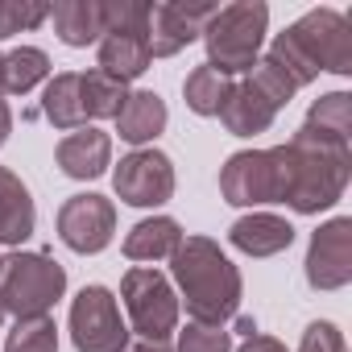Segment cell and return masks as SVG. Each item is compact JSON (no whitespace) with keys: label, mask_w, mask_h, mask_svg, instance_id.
<instances>
[{"label":"cell","mask_w":352,"mask_h":352,"mask_svg":"<svg viewBox=\"0 0 352 352\" xmlns=\"http://www.w3.org/2000/svg\"><path fill=\"white\" fill-rule=\"evenodd\" d=\"M50 21L67 46H91L108 34V0H58Z\"/></svg>","instance_id":"obj_17"},{"label":"cell","mask_w":352,"mask_h":352,"mask_svg":"<svg viewBox=\"0 0 352 352\" xmlns=\"http://www.w3.org/2000/svg\"><path fill=\"white\" fill-rule=\"evenodd\" d=\"M274 116H278V108L261 96V87L249 75L245 79H232L228 100L220 108V120H224V129L232 137H257V133H265L274 124Z\"/></svg>","instance_id":"obj_14"},{"label":"cell","mask_w":352,"mask_h":352,"mask_svg":"<svg viewBox=\"0 0 352 352\" xmlns=\"http://www.w3.org/2000/svg\"><path fill=\"white\" fill-rule=\"evenodd\" d=\"M307 282L315 290H344L352 282V220H327L307 249Z\"/></svg>","instance_id":"obj_11"},{"label":"cell","mask_w":352,"mask_h":352,"mask_svg":"<svg viewBox=\"0 0 352 352\" xmlns=\"http://www.w3.org/2000/svg\"><path fill=\"white\" fill-rule=\"evenodd\" d=\"M183 228H179V220H170V216H149V220H141V224H133L129 228V236H124V257L129 261H166V257H174V249L183 245Z\"/></svg>","instance_id":"obj_20"},{"label":"cell","mask_w":352,"mask_h":352,"mask_svg":"<svg viewBox=\"0 0 352 352\" xmlns=\"http://www.w3.org/2000/svg\"><path fill=\"white\" fill-rule=\"evenodd\" d=\"M149 63H153V58H149L145 30H108V34L100 38V67H96V71H104V75L129 83V79L145 75Z\"/></svg>","instance_id":"obj_18"},{"label":"cell","mask_w":352,"mask_h":352,"mask_svg":"<svg viewBox=\"0 0 352 352\" xmlns=\"http://www.w3.org/2000/svg\"><path fill=\"white\" fill-rule=\"evenodd\" d=\"M112 232H116V208L112 199L104 195H71L63 208H58V241L75 253H100L112 245Z\"/></svg>","instance_id":"obj_10"},{"label":"cell","mask_w":352,"mask_h":352,"mask_svg":"<svg viewBox=\"0 0 352 352\" xmlns=\"http://www.w3.org/2000/svg\"><path fill=\"white\" fill-rule=\"evenodd\" d=\"M179 352H232V331L224 323H187L179 331Z\"/></svg>","instance_id":"obj_28"},{"label":"cell","mask_w":352,"mask_h":352,"mask_svg":"<svg viewBox=\"0 0 352 352\" xmlns=\"http://www.w3.org/2000/svg\"><path fill=\"white\" fill-rule=\"evenodd\" d=\"M232 336H241V340H249V336H257V323H253L249 315H236V323H232Z\"/></svg>","instance_id":"obj_31"},{"label":"cell","mask_w":352,"mask_h":352,"mask_svg":"<svg viewBox=\"0 0 352 352\" xmlns=\"http://www.w3.org/2000/svg\"><path fill=\"white\" fill-rule=\"evenodd\" d=\"M42 112H46V120H50L54 129H63V133H75V129L87 124V116H83V87H79V75H75V71H63V75H54V79L46 83V91H42Z\"/></svg>","instance_id":"obj_21"},{"label":"cell","mask_w":352,"mask_h":352,"mask_svg":"<svg viewBox=\"0 0 352 352\" xmlns=\"http://www.w3.org/2000/svg\"><path fill=\"white\" fill-rule=\"evenodd\" d=\"M298 352H348V344H344V336H340V327H336V323L315 319V323L302 331Z\"/></svg>","instance_id":"obj_29"},{"label":"cell","mask_w":352,"mask_h":352,"mask_svg":"<svg viewBox=\"0 0 352 352\" xmlns=\"http://www.w3.org/2000/svg\"><path fill=\"white\" fill-rule=\"evenodd\" d=\"M46 17H50V5H42V0H0V38L34 30Z\"/></svg>","instance_id":"obj_27"},{"label":"cell","mask_w":352,"mask_h":352,"mask_svg":"<svg viewBox=\"0 0 352 352\" xmlns=\"http://www.w3.org/2000/svg\"><path fill=\"white\" fill-rule=\"evenodd\" d=\"M46 75H50L46 50H38V46H17L13 54H5V91H9V96L34 91Z\"/></svg>","instance_id":"obj_24"},{"label":"cell","mask_w":352,"mask_h":352,"mask_svg":"<svg viewBox=\"0 0 352 352\" xmlns=\"http://www.w3.org/2000/svg\"><path fill=\"white\" fill-rule=\"evenodd\" d=\"M228 87H232V79H228L224 71H216L212 63H204V67H195V71L187 75L183 96H187V108H191V112H199V116H220V108H224V100H228Z\"/></svg>","instance_id":"obj_23"},{"label":"cell","mask_w":352,"mask_h":352,"mask_svg":"<svg viewBox=\"0 0 352 352\" xmlns=\"http://www.w3.org/2000/svg\"><path fill=\"white\" fill-rule=\"evenodd\" d=\"M174 282L195 323H228L241 307V270L212 236H183L170 257Z\"/></svg>","instance_id":"obj_2"},{"label":"cell","mask_w":352,"mask_h":352,"mask_svg":"<svg viewBox=\"0 0 352 352\" xmlns=\"http://www.w3.org/2000/svg\"><path fill=\"white\" fill-rule=\"evenodd\" d=\"M120 302H124L129 323L141 340L166 344L170 331L179 327V294H174L170 278L153 265H133L120 278Z\"/></svg>","instance_id":"obj_7"},{"label":"cell","mask_w":352,"mask_h":352,"mask_svg":"<svg viewBox=\"0 0 352 352\" xmlns=\"http://www.w3.org/2000/svg\"><path fill=\"white\" fill-rule=\"evenodd\" d=\"M290 149V187H286V208H294L298 216H315L323 208H331L352 174V149L340 137L315 133L307 124H298V133L286 141Z\"/></svg>","instance_id":"obj_3"},{"label":"cell","mask_w":352,"mask_h":352,"mask_svg":"<svg viewBox=\"0 0 352 352\" xmlns=\"http://www.w3.org/2000/svg\"><path fill=\"white\" fill-rule=\"evenodd\" d=\"M0 96H5V54H0Z\"/></svg>","instance_id":"obj_34"},{"label":"cell","mask_w":352,"mask_h":352,"mask_svg":"<svg viewBox=\"0 0 352 352\" xmlns=\"http://www.w3.org/2000/svg\"><path fill=\"white\" fill-rule=\"evenodd\" d=\"M228 241L249 257H278L294 245V224L274 212H249L228 228Z\"/></svg>","instance_id":"obj_15"},{"label":"cell","mask_w":352,"mask_h":352,"mask_svg":"<svg viewBox=\"0 0 352 352\" xmlns=\"http://www.w3.org/2000/svg\"><path fill=\"white\" fill-rule=\"evenodd\" d=\"M290 187V149H241L220 170V195L232 208H257V204H282Z\"/></svg>","instance_id":"obj_6"},{"label":"cell","mask_w":352,"mask_h":352,"mask_svg":"<svg viewBox=\"0 0 352 352\" xmlns=\"http://www.w3.org/2000/svg\"><path fill=\"white\" fill-rule=\"evenodd\" d=\"M265 58L294 83V91L307 87L319 71L348 75L352 71V21L336 9H311L286 34L274 38Z\"/></svg>","instance_id":"obj_1"},{"label":"cell","mask_w":352,"mask_h":352,"mask_svg":"<svg viewBox=\"0 0 352 352\" xmlns=\"http://www.w3.org/2000/svg\"><path fill=\"white\" fill-rule=\"evenodd\" d=\"M79 87H83V116L87 120H116V112L129 100V83H120L104 71L79 75Z\"/></svg>","instance_id":"obj_22"},{"label":"cell","mask_w":352,"mask_h":352,"mask_svg":"<svg viewBox=\"0 0 352 352\" xmlns=\"http://www.w3.org/2000/svg\"><path fill=\"white\" fill-rule=\"evenodd\" d=\"M9 129H13V112H9V104L0 100V145L9 141Z\"/></svg>","instance_id":"obj_32"},{"label":"cell","mask_w":352,"mask_h":352,"mask_svg":"<svg viewBox=\"0 0 352 352\" xmlns=\"http://www.w3.org/2000/svg\"><path fill=\"white\" fill-rule=\"evenodd\" d=\"M0 323H5V307H0Z\"/></svg>","instance_id":"obj_35"},{"label":"cell","mask_w":352,"mask_h":352,"mask_svg":"<svg viewBox=\"0 0 352 352\" xmlns=\"http://www.w3.org/2000/svg\"><path fill=\"white\" fill-rule=\"evenodd\" d=\"M54 162H58V170L67 179H100L108 170V162H112V137L104 129L83 124V129H75V133H67L58 141Z\"/></svg>","instance_id":"obj_13"},{"label":"cell","mask_w":352,"mask_h":352,"mask_svg":"<svg viewBox=\"0 0 352 352\" xmlns=\"http://www.w3.org/2000/svg\"><path fill=\"white\" fill-rule=\"evenodd\" d=\"M5 352H58V327L50 315H30V319H17L9 340H5Z\"/></svg>","instance_id":"obj_26"},{"label":"cell","mask_w":352,"mask_h":352,"mask_svg":"<svg viewBox=\"0 0 352 352\" xmlns=\"http://www.w3.org/2000/svg\"><path fill=\"white\" fill-rule=\"evenodd\" d=\"M236 352H286V344L274 336H249V340H241Z\"/></svg>","instance_id":"obj_30"},{"label":"cell","mask_w":352,"mask_h":352,"mask_svg":"<svg viewBox=\"0 0 352 352\" xmlns=\"http://www.w3.org/2000/svg\"><path fill=\"white\" fill-rule=\"evenodd\" d=\"M166 120H170V112H166V100L157 91H129L124 108L116 112V133H120V141L145 149L166 129Z\"/></svg>","instance_id":"obj_19"},{"label":"cell","mask_w":352,"mask_h":352,"mask_svg":"<svg viewBox=\"0 0 352 352\" xmlns=\"http://www.w3.org/2000/svg\"><path fill=\"white\" fill-rule=\"evenodd\" d=\"M71 340L79 352H124L129 323L108 286H83L71 302Z\"/></svg>","instance_id":"obj_8"},{"label":"cell","mask_w":352,"mask_h":352,"mask_svg":"<svg viewBox=\"0 0 352 352\" xmlns=\"http://www.w3.org/2000/svg\"><path fill=\"white\" fill-rule=\"evenodd\" d=\"M0 265H5V257H0Z\"/></svg>","instance_id":"obj_36"},{"label":"cell","mask_w":352,"mask_h":352,"mask_svg":"<svg viewBox=\"0 0 352 352\" xmlns=\"http://www.w3.org/2000/svg\"><path fill=\"white\" fill-rule=\"evenodd\" d=\"M216 5H149V58H174L195 38H204V25L212 21Z\"/></svg>","instance_id":"obj_12"},{"label":"cell","mask_w":352,"mask_h":352,"mask_svg":"<svg viewBox=\"0 0 352 352\" xmlns=\"http://www.w3.org/2000/svg\"><path fill=\"white\" fill-rule=\"evenodd\" d=\"M38 228V208L30 199V187L9 166H0V245H25Z\"/></svg>","instance_id":"obj_16"},{"label":"cell","mask_w":352,"mask_h":352,"mask_svg":"<svg viewBox=\"0 0 352 352\" xmlns=\"http://www.w3.org/2000/svg\"><path fill=\"white\" fill-rule=\"evenodd\" d=\"M112 187L129 208H162L174 195V162L162 149H133L112 170Z\"/></svg>","instance_id":"obj_9"},{"label":"cell","mask_w":352,"mask_h":352,"mask_svg":"<svg viewBox=\"0 0 352 352\" xmlns=\"http://www.w3.org/2000/svg\"><path fill=\"white\" fill-rule=\"evenodd\" d=\"M67 294V270L50 253H13L0 265V307L5 315L30 319L50 315V307Z\"/></svg>","instance_id":"obj_5"},{"label":"cell","mask_w":352,"mask_h":352,"mask_svg":"<svg viewBox=\"0 0 352 352\" xmlns=\"http://www.w3.org/2000/svg\"><path fill=\"white\" fill-rule=\"evenodd\" d=\"M124 352H170V344H157V340H141V344H129Z\"/></svg>","instance_id":"obj_33"},{"label":"cell","mask_w":352,"mask_h":352,"mask_svg":"<svg viewBox=\"0 0 352 352\" xmlns=\"http://www.w3.org/2000/svg\"><path fill=\"white\" fill-rule=\"evenodd\" d=\"M270 30V9L261 0H241V5H224L212 13V21L204 25V46H208V63L216 71L245 75L253 71V63L261 58V42Z\"/></svg>","instance_id":"obj_4"},{"label":"cell","mask_w":352,"mask_h":352,"mask_svg":"<svg viewBox=\"0 0 352 352\" xmlns=\"http://www.w3.org/2000/svg\"><path fill=\"white\" fill-rule=\"evenodd\" d=\"M302 124L315 129V133H327V137L348 141V137H352V96H348V91H327V96H319V100L311 104V112H307Z\"/></svg>","instance_id":"obj_25"}]
</instances>
